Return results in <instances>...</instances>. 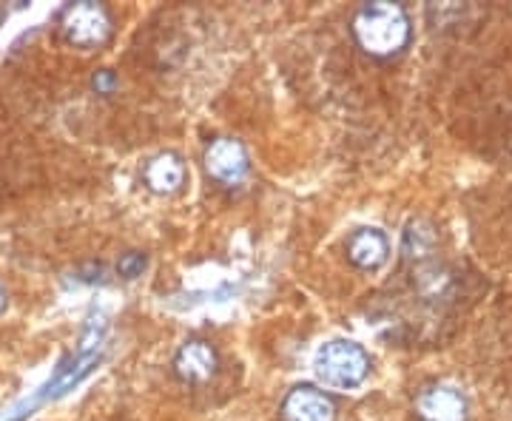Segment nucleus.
I'll use <instances>...</instances> for the list:
<instances>
[{"label": "nucleus", "instance_id": "nucleus-11", "mask_svg": "<svg viewBox=\"0 0 512 421\" xmlns=\"http://www.w3.org/2000/svg\"><path fill=\"white\" fill-rule=\"evenodd\" d=\"M114 86H117V77L111 69H100V72L92 77V89L97 94H111L114 92Z\"/></svg>", "mask_w": 512, "mask_h": 421}, {"label": "nucleus", "instance_id": "nucleus-10", "mask_svg": "<svg viewBox=\"0 0 512 421\" xmlns=\"http://www.w3.org/2000/svg\"><path fill=\"white\" fill-rule=\"evenodd\" d=\"M146 265H148L146 254H140V251H128V254H123L120 262H117V274L123 276V279H137V276L146 271Z\"/></svg>", "mask_w": 512, "mask_h": 421}, {"label": "nucleus", "instance_id": "nucleus-1", "mask_svg": "<svg viewBox=\"0 0 512 421\" xmlns=\"http://www.w3.org/2000/svg\"><path fill=\"white\" fill-rule=\"evenodd\" d=\"M353 37L370 57H393L410 40V18L402 3H365L353 15Z\"/></svg>", "mask_w": 512, "mask_h": 421}, {"label": "nucleus", "instance_id": "nucleus-8", "mask_svg": "<svg viewBox=\"0 0 512 421\" xmlns=\"http://www.w3.org/2000/svg\"><path fill=\"white\" fill-rule=\"evenodd\" d=\"M345 254H348V259L356 268L376 271V268H382L384 262H387L390 245H387V237H384L382 231H376V228H359L345 242Z\"/></svg>", "mask_w": 512, "mask_h": 421}, {"label": "nucleus", "instance_id": "nucleus-3", "mask_svg": "<svg viewBox=\"0 0 512 421\" xmlns=\"http://www.w3.org/2000/svg\"><path fill=\"white\" fill-rule=\"evenodd\" d=\"M60 32L74 49H97L111 37V15L103 3L80 0L60 12Z\"/></svg>", "mask_w": 512, "mask_h": 421}, {"label": "nucleus", "instance_id": "nucleus-9", "mask_svg": "<svg viewBox=\"0 0 512 421\" xmlns=\"http://www.w3.org/2000/svg\"><path fill=\"white\" fill-rule=\"evenodd\" d=\"M143 180H146L148 191L160 194V197H171L177 194L185 183V165L177 154L163 151L157 157H151L143 171Z\"/></svg>", "mask_w": 512, "mask_h": 421}, {"label": "nucleus", "instance_id": "nucleus-5", "mask_svg": "<svg viewBox=\"0 0 512 421\" xmlns=\"http://www.w3.org/2000/svg\"><path fill=\"white\" fill-rule=\"evenodd\" d=\"M282 421H336V404L325 390L299 385L282 399Z\"/></svg>", "mask_w": 512, "mask_h": 421}, {"label": "nucleus", "instance_id": "nucleus-2", "mask_svg": "<svg viewBox=\"0 0 512 421\" xmlns=\"http://www.w3.org/2000/svg\"><path fill=\"white\" fill-rule=\"evenodd\" d=\"M316 379L330 390H353L370 373V356L359 342L350 339H330L313 356Z\"/></svg>", "mask_w": 512, "mask_h": 421}, {"label": "nucleus", "instance_id": "nucleus-6", "mask_svg": "<svg viewBox=\"0 0 512 421\" xmlns=\"http://www.w3.org/2000/svg\"><path fill=\"white\" fill-rule=\"evenodd\" d=\"M217 367H220V356H217V350L211 342H205V339H191V342H185L183 348L177 350V356H174V373L188 382V385H202V382H208L214 373H217Z\"/></svg>", "mask_w": 512, "mask_h": 421}, {"label": "nucleus", "instance_id": "nucleus-7", "mask_svg": "<svg viewBox=\"0 0 512 421\" xmlns=\"http://www.w3.org/2000/svg\"><path fill=\"white\" fill-rule=\"evenodd\" d=\"M416 416L421 421H467V399L453 387H424L416 396Z\"/></svg>", "mask_w": 512, "mask_h": 421}, {"label": "nucleus", "instance_id": "nucleus-12", "mask_svg": "<svg viewBox=\"0 0 512 421\" xmlns=\"http://www.w3.org/2000/svg\"><path fill=\"white\" fill-rule=\"evenodd\" d=\"M6 302H9V299H6V291H3V285H0V313L6 311Z\"/></svg>", "mask_w": 512, "mask_h": 421}, {"label": "nucleus", "instance_id": "nucleus-4", "mask_svg": "<svg viewBox=\"0 0 512 421\" xmlns=\"http://www.w3.org/2000/svg\"><path fill=\"white\" fill-rule=\"evenodd\" d=\"M202 163H205L208 177L222 185H239L248 177V168H251L248 151L234 137H217V140H211L208 148H205Z\"/></svg>", "mask_w": 512, "mask_h": 421}]
</instances>
